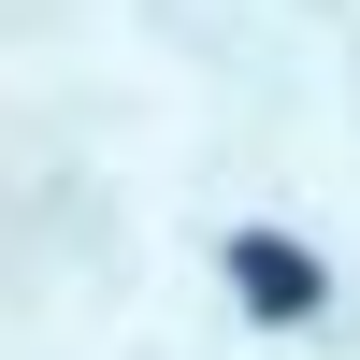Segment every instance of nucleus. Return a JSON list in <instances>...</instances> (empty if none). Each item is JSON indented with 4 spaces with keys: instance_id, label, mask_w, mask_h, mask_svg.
I'll list each match as a JSON object with an SVG mask.
<instances>
[{
    "instance_id": "nucleus-1",
    "label": "nucleus",
    "mask_w": 360,
    "mask_h": 360,
    "mask_svg": "<svg viewBox=\"0 0 360 360\" xmlns=\"http://www.w3.org/2000/svg\"><path fill=\"white\" fill-rule=\"evenodd\" d=\"M231 288H245L259 317H317V303H332V274H317L288 231H231Z\"/></svg>"
}]
</instances>
